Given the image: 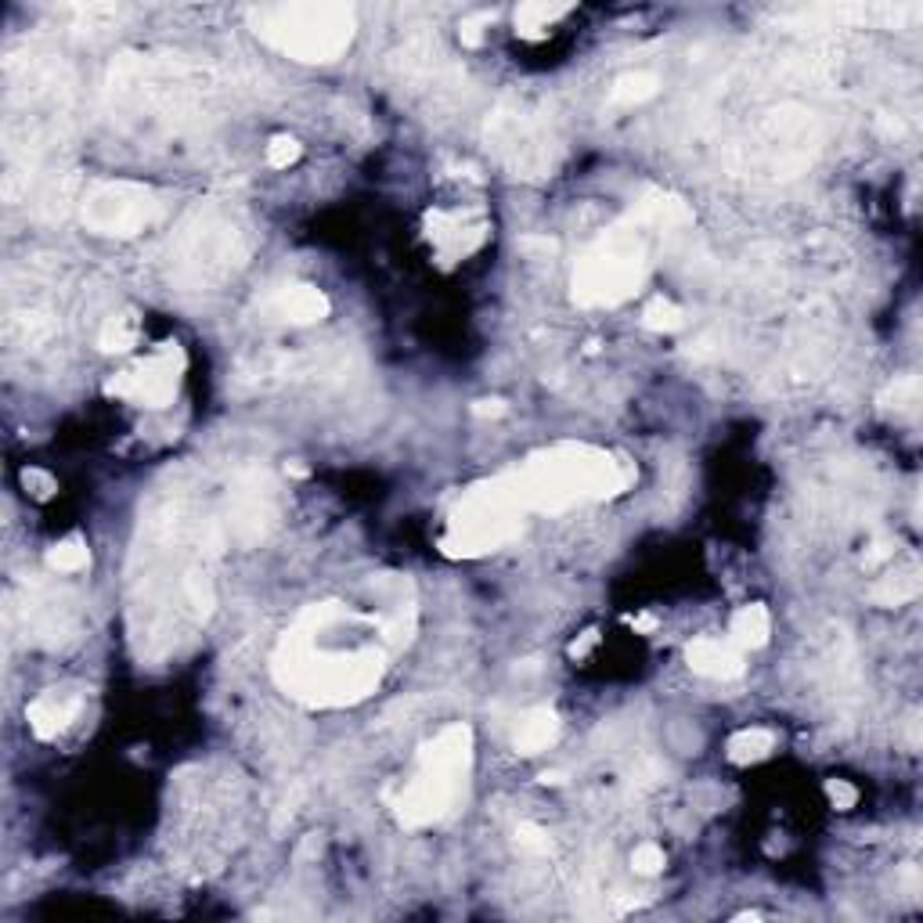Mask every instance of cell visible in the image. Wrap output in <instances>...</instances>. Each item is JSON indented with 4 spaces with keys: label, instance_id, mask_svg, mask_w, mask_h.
<instances>
[{
    "label": "cell",
    "instance_id": "cell-1",
    "mask_svg": "<svg viewBox=\"0 0 923 923\" xmlns=\"http://www.w3.org/2000/svg\"><path fill=\"white\" fill-rule=\"evenodd\" d=\"M387 671V646L332 650L318 642L315 625L299 614L271 653V675L282 693L307 707H351L376 693Z\"/></svg>",
    "mask_w": 923,
    "mask_h": 923
},
{
    "label": "cell",
    "instance_id": "cell-2",
    "mask_svg": "<svg viewBox=\"0 0 923 923\" xmlns=\"http://www.w3.org/2000/svg\"><path fill=\"white\" fill-rule=\"evenodd\" d=\"M526 512H563L584 501L617 498L635 484V470L592 443H553L509 470Z\"/></svg>",
    "mask_w": 923,
    "mask_h": 923
},
{
    "label": "cell",
    "instance_id": "cell-3",
    "mask_svg": "<svg viewBox=\"0 0 923 923\" xmlns=\"http://www.w3.org/2000/svg\"><path fill=\"white\" fill-rule=\"evenodd\" d=\"M470 769H473V729L465 722L440 729L434 739L423 743L412 779L393 797L398 823L407 826V830H423V826L443 823L465 797Z\"/></svg>",
    "mask_w": 923,
    "mask_h": 923
},
{
    "label": "cell",
    "instance_id": "cell-4",
    "mask_svg": "<svg viewBox=\"0 0 923 923\" xmlns=\"http://www.w3.org/2000/svg\"><path fill=\"white\" fill-rule=\"evenodd\" d=\"M650 235L653 227L628 213L625 221L606 227L584 249L570 279V296L581 307H617L646 285L650 274Z\"/></svg>",
    "mask_w": 923,
    "mask_h": 923
},
{
    "label": "cell",
    "instance_id": "cell-5",
    "mask_svg": "<svg viewBox=\"0 0 923 923\" xmlns=\"http://www.w3.org/2000/svg\"><path fill=\"white\" fill-rule=\"evenodd\" d=\"M249 26L279 55L304 66H329L354 44L357 15L346 4L307 0V4H263L249 11Z\"/></svg>",
    "mask_w": 923,
    "mask_h": 923
},
{
    "label": "cell",
    "instance_id": "cell-6",
    "mask_svg": "<svg viewBox=\"0 0 923 923\" xmlns=\"http://www.w3.org/2000/svg\"><path fill=\"white\" fill-rule=\"evenodd\" d=\"M523 501L509 473H498L490 481L470 487L459 506L451 509L448 531L440 537V553L451 559H476L498 553L509 542H517L523 531Z\"/></svg>",
    "mask_w": 923,
    "mask_h": 923
},
{
    "label": "cell",
    "instance_id": "cell-7",
    "mask_svg": "<svg viewBox=\"0 0 923 923\" xmlns=\"http://www.w3.org/2000/svg\"><path fill=\"white\" fill-rule=\"evenodd\" d=\"M249 242L246 232L224 210H199L191 217L170 249L174 274L191 289H206L213 282H224L246 263Z\"/></svg>",
    "mask_w": 923,
    "mask_h": 923
},
{
    "label": "cell",
    "instance_id": "cell-8",
    "mask_svg": "<svg viewBox=\"0 0 923 923\" xmlns=\"http://www.w3.org/2000/svg\"><path fill=\"white\" fill-rule=\"evenodd\" d=\"M487 141L501 163L517 177H548L553 174V138L545 119L520 102H506L487 119Z\"/></svg>",
    "mask_w": 923,
    "mask_h": 923
},
{
    "label": "cell",
    "instance_id": "cell-9",
    "mask_svg": "<svg viewBox=\"0 0 923 923\" xmlns=\"http://www.w3.org/2000/svg\"><path fill=\"white\" fill-rule=\"evenodd\" d=\"M80 217L94 235L134 238L163 217V202L152 188L134 181H102L83 196Z\"/></svg>",
    "mask_w": 923,
    "mask_h": 923
},
{
    "label": "cell",
    "instance_id": "cell-10",
    "mask_svg": "<svg viewBox=\"0 0 923 923\" xmlns=\"http://www.w3.org/2000/svg\"><path fill=\"white\" fill-rule=\"evenodd\" d=\"M185 365H188L185 346L163 343L159 351L149 354L141 365L119 371V376L105 382V393L119 401L141 404V407H166V404H174L177 390H181Z\"/></svg>",
    "mask_w": 923,
    "mask_h": 923
},
{
    "label": "cell",
    "instance_id": "cell-11",
    "mask_svg": "<svg viewBox=\"0 0 923 923\" xmlns=\"http://www.w3.org/2000/svg\"><path fill=\"white\" fill-rule=\"evenodd\" d=\"M426 232L434 242L437 257L443 263H459L465 257H473L476 249L487 242L490 221L481 206L473 210H429L426 213Z\"/></svg>",
    "mask_w": 923,
    "mask_h": 923
},
{
    "label": "cell",
    "instance_id": "cell-12",
    "mask_svg": "<svg viewBox=\"0 0 923 923\" xmlns=\"http://www.w3.org/2000/svg\"><path fill=\"white\" fill-rule=\"evenodd\" d=\"M227 523H232V534L242 545H253L268 534V526L274 523V509H271V481L263 473H246L238 487L232 490V512H227Z\"/></svg>",
    "mask_w": 923,
    "mask_h": 923
},
{
    "label": "cell",
    "instance_id": "cell-13",
    "mask_svg": "<svg viewBox=\"0 0 923 923\" xmlns=\"http://www.w3.org/2000/svg\"><path fill=\"white\" fill-rule=\"evenodd\" d=\"M329 296L318 289V285L307 282H289L271 289V296L263 299V315L274 321H285V326H315V321L329 318Z\"/></svg>",
    "mask_w": 923,
    "mask_h": 923
},
{
    "label": "cell",
    "instance_id": "cell-14",
    "mask_svg": "<svg viewBox=\"0 0 923 923\" xmlns=\"http://www.w3.org/2000/svg\"><path fill=\"white\" fill-rule=\"evenodd\" d=\"M686 664H689L693 675H700V678L729 682V678H739L743 671H747V656H743V650L733 639L700 635V639H693L686 646Z\"/></svg>",
    "mask_w": 923,
    "mask_h": 923
},
{
    "label": "cell",
    "instance_id": "cell-15",
    "mask_svg": "<svg viewBox=\"0 0 923 923\" xmlns=\"http://www.w3.org/2000/svg\"><path fill=\"white\" fill-rule=\"evenodd\" d=\"M80 711H83V697H76V693L47 689L26 707V722H29L37 739H55L58 733H66V729L76 722Z\"/></svg>",
    "mask_w": 923,
    "mask_h": 923
},
{
    "label": "cell",
    "instance_id": "cell-16",
    "mask_svg": "<svg viewBox=\"0 0 923 923\" xmlns=\"http://www.w3.org/2000/svg\"><path fill=\"white\" fill-rule=\"evenodd\" d=\"M556 739H559V714L553 707H531L520 718L517 733H512V750L523 754V758H534V754L553 747Z\"/></svg>",
    "mask_w": 923,
    "mask_h": 923
},
{
    "label": "cell",
    "instance_id": "cell-17",
    "mask_svg": "<svg viewBox=\"0 0 923 923\" xmlns=\"http://www.w3.org/2000/svg\"><path fill=\"white\" fill-rule=\"evenodd\" d=\"M769 635H772V617L761 603L739 606L733 614V620H729V639H733L743 653L761 650V646L769 642Z\"/></svg>",
    "mask_w": 923,
    "mask_h": 923
},
{
    "label": "cell",
    "instance_id": "cell-18",
    "mask_svg": "<svg viewBox=\"0 0 923 923\" xmlns=\"http://www.w3.org/2000/svg\"><path fill=\"white\" fill-rule=\"evenodd\" d=\"M772 750H776V733H772V729H761V725L739 729V733H733V736H729V743H725V758L733 761V765L765 761Z\"/></svg>",
    "mask_w": 923,
    "mask_h": 923
},
{
    "label": "cell",
    "instance_id": "cell-19",
    "mask_svg": "<svg viewBox=\"0 0 923 923\" xmlns=\"http://www.w3.org/2000/svg\"><path fill=\"white\" fill-rule=\"evenodd\" d=\"M138 340H141V321H138L134 310H119V315H113L102 326V332H98V346H102L105 354L134 351Z\"/></svg>",
    "mask_w": 923,
    "mask_h": 923
},
{
    "label": "cell",
    "instance_id": "cell-20",
    "mask_svg": "<svg viewBox=\"0 0 923 923\" xmlns=\"http://www.w3.org/2000/svg\"><path fill=\"white\" fill-rule=\"evenodd\" d=\"M920 595V573L916 570H898V573H887L877 584H873L869 599L884 610H895V606H906L913 603Z\"/></svg>",
    "mask_w": 923,
    "mask_h": 923
},
{
    "label": "cell",
    "instance_id": "cell-21",
    "mask_svg": "<svg viewBox=\"0 0 923 923\" xmlns=\"http://www.w3.org/2000/svg\"><path fill=\"white\" fill-rule=\"evenodd\" d=\"M661 91V80L653 73H625L614 80V91H610V102L620 105V109H635V105L656 98Z\"/></svg>",
    "mask_w": 923,
    "mask_h": 923
},
{
    "label": "cell",
    "instance_id": "cell-22",
    "mask_svg": "<svg viewBox=\"0 0 923 923\" xmlns=\"http://www.w3.org/2000/svg\"><path fill=\"white\" fill-rule=\"evenodd\" d=\"M563 15H570V4H520L517 33L534 40V37H542L545 29H553Z\"/></svg>",
    "mask_w": 923,
    "mask_h": 923
},
{
    "label": "cell",
    "instance_id": "cell-23",
    "mask_svg": "<svg viewBox=\"0 0 923 923\" xmlns=\"http://www.w3.org/2000/svg\"><path fill=\"white\" fill-rule=\"evenodd\" d=\"M47 567L55 573H83L91 567V548L83 537H66V542H58L47 548Z\"/></svg>",
    "mask_w": 923,
    "mask_h": 923
},
{
    "label": "cell",
    "instance_id": "cell-24",
    "mask_svg": "<svg viewBox=\"0 0 923 923\" xmlns=\"http://www.w3.org/2000/svg\"><path fill=\"white\" fill-rule=\"evenodd\" d=\"M642 326L650 332H678L686 326V315H682V307L671 304V299H653V304L642 310Z\"/></svg>",
    "mask_w": 923,
    "mask_h": 923
},
{
    "label": "cell",
    "instance_id": "cell-25",
    "mask_svg": "<svg viewBox=\"0 0 923 923\" xmlns=\"http://www.w3.org/2000/svg\"><path fill=\"white\" fill-rule=\"evenodd\" d=\"M884 407H895V412H913L920 404V379L916 376H898L891 387L880 393Z\"/></svg>",
    "mask_w": 923,
    "mask_h": 923
},
{
    "label": "cell",
    "instance_id": "cell-26",
    "mask_svg": "<svg viewBox=\"0 0 923 923\" xmlns=\"http://www.w3.org/2000/svg\"><path fill=\"white\" fill-rule=\"evenodd\" d=\"M299 155H304V145L289 134H279V138H271V145H268V166H274V170H289L293 163H299Z\"/></svg>",
    "mask_w": 923,
    "mask_h": 923
},
{
    "label": "cell",
    "instance_id": "cell-27",
    "mask_svg": "<svg viewBox=\"0 0 923 923\" xmlns=\"http://www.w3.org/2000/svg\"><path fill=\"white\" fill-rule=\"evenodd\" d=\"M667 866V855H664V848L661 844H639L631 851V869L635 873H642V877H656V873H664Z\"/></svg>",
    "mask_w": 923,
    "mask_h": 923
},
{
    "label": "cell",
    "instance_id": "cell-28",
    "mask_svg": "<svg viewBox=\"0 0 923 923\" xmlns=\"http://www.w3.org/2000/svg\"><path fill=\"white\" fill-rule=\"evenodd\" d=\"M517 848L526 851V855H548V851H553V837H548L545 826L520 823L517 826Z\"/></svg>",
    "mask_w": 923,
    "mask_h": 923
},
{
    "label": "cell",
    "instance_id": "cell-29",
    "mask_svg": "<svg viewBox=\"0 0 923 923\" xmlns=\"http://www.w3.org/2000/svg\"><path fill=\"white\" fill-rule=\"evenodd\" d=\"M490 22H495V11H476V15L462 19V26H459V40H462V47H481V44H484V33H487Z\"/></svg>",
    "mask_w": 923,
    "mask_h": 923
},
{
    "label": "cell",
    "instance_id": "cell-30",
    "mask_svg": "<svg viewBox=\"0 0 923 923\" xmlns=\"http://www.w3.org/2000/svg\"><path fill=\"white\" fill-rule=\"evenodd\" d=\"M826 797L837 812H851L859 805V790L848 783V779H826Z\"/></svg>",
    "mask_w": 923,
    "mask_h": 923
},
{
    "label": "cell",
    "instance_id": "cell-31",
    "mask_svg": "<svg viewBox=\"0 0 923 923\" xmlns=\"http://www.w3.org/2000/svg\"><path fill=\"white\" fill-rule=\"evenodd\" d=\"M22 484H26L37 498H47V495L55 490V481H51L47 473H40V470H26V473H22Z\"/></svg>",
    "mask_w": 923,
    "mask_h": 923
},
{
    "label": "cell",
    "instance_id": "cell-32",
    "mask_svg": "<svg viewBox=\"0 0 923 923\" xmlns=\"http://www.w3.org/2000/svg\"><path fill=\"white\" fill-rule=\"evenodd\" d=\"M509 412V404L501 401V398H484V401H473V415L476 418H498V415H506Z\"/></svg>",
    "mask_w": 923,
    "mask_h": 923
},
{
    "label": "cell",
    "instance_id": "cell-33",
    "mask_svg": "<svg viewBox=\"0 0 923 923\" xmlns=\"http://www.w3.org/2000/svg\"><path fill=\"white\" fill-rule=\"evenodd\" d=\"M595 642H599V631H595V628H592V631H584L581 639H573L570 656H573V661H581V656H589V650H592Z\"/></svg>",
    "mask_w": 923,
    "mask_h": 923
},
{
    "label": "cell",
    "instance_id": "cell-34",
    "mask_svg": "<svg viewBox=\"0 0 923 923\" xmlns=\"http://www.w3.org/2000/svg\"><path fill=\"white\" fill-rule=\"evenodd\" d=\"M891 556H895V545L891 542H877V545H873V553L862 563H866V567H877L880 559H891Z\"/></svg>",
    "mask_w": 923,
    "mask_h": 923
},
{
    "label": "cell",
    "instance_id": "cell-35",
    "mask_svg": "<svg viewBox=\"0 0 923 923\" xmlns=\"http://www.w3.org/2000/svg\"><path fill=\"white\" fill-rule=\"evenodd\" d=\"M628 625H631L635 631L650 635V631L656 628V617H653V614H639V617H628Z\"/></svg>",
    "mask_w": 923,
    "mask_h": 923
},
{
    "label": "cell",
    "instance_id": "cell-36",
    "mask_svg": "<svg viewBox=\"0 0 923 923\" xmlns=\"http://www.w3.org/2000/svg\"><path fill=\"white\" fill-rule=\"evenodd\" d=\"M542 783H545V786H563V783H567V772H563V769L542 772Z\"/></svg>",
    "mask_w": 923,
    "mask_h": 923
}]
</instances>
